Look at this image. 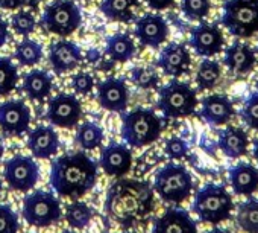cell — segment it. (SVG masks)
<instances>
[{
    "label": "cell",
    "mask_w": 258,
    "mask_h": 233,
    "mask_svg": "<svg viewBox=\"0 0 258 233\" xmlns=\"http://www.w3.org/2000/svg\"><path fill=\"white\" fill-rule=\"evenodd\" d=\"M169 25L161 14L149 13L137 19L134 34L137 40L148 48L158 49L169 38Z\"/></svg>",
    "instance_id": "obj_16"
},
{
    "label": "cell",
    "mask_w": 258,
    "mask_h": 233,
    "mask_svg": "<svg viewBox=\"0 0 258 233\" xmlns=\"http://www.w3.org/2000/svg\"><path fill=\"white\" fill-rule=\"evenodd\" d=\"M241 119L250 130L258 131V91H253L246 99L241 110Z\"/></svg>",
    "instance_id": "obj_37"
},
{
    "label": "cell",
    "mask_w": 258,
    "mask_h": 233,
    "mask_svg": "<svg viewBox=\"0 0 258 233\" xmlns=\"http://www.w3.org/2000/svg\"><path fill=\"white\" fill-rule=\"evenodd\" d=\"M72 88L76 95L87 96L94 90V78L88 72H78L72 76Z\"/></svg>",
    "instance_id": "obj_39"
},
{
    "label": "cell",
    "mask_w": 258,
    "mask_h": 233,
    "mask_svg": "<svg viewBox=\"0 0 258 233\" xmlns=\"http://www.w3.org/2000/svg\"><path fill=\"white\" fill-rule=\"evenodd\" d=\"M82 23V14L73 0H53L40 19V25L47 32L66 38L78 31Z\"/></svg>",
    "instance_id": "obj_8"
},
{
    "label": "cell",
    "mask_w": 258,
    "mask_h": 233,
    "mask_svg": "<svg viewBox=\"0 0 258 233\" xmlns=\"http://www.w3.org/2000/svg\"><path fill=\"white\" fill-rule=\"evenodd\" d=\"M46 118L52 127L72 130L82 118V105L75 95L59 93L47 102Z\"/></svg>",
    "instance_id": "obj_11"
},
{
    "label": "cell",
    "mask_w": 258,
    "mask_h": 233,
    "mask_svg": "<svg viewBox=\"0 0 258 233\" xmlns=\"http://www.w3.org/2000/svg\"><path fill=\"white\" fill-rule=\"evenodd\" d=\"M129 78H131L133 84L137 85L139 88L143 90H151V88H157L160 84V76L155 72V69L148 67V66H136L131 69V73H129Z\"/></svg>",
    "instance_id": "obj_34"
},
{
    "label": "cell",
    "mask_w": 258,
    "mask_h": 233,
    "mask_svg": "<svg viewBox=\"0 0 258 233\" xmlns=\"http://www.w3.org/2000/svg\"><path fill=\"white\" fill-rule=\"evenodd\" d=\"M198 104V91L178 78H173L158 90V108L166 118H188L196 111Z\"/></svg>",
    "instance_id": "obj_6"
},
{
    "label": "cell",
    "mask_w": 258,
    "mask_h": 233,
    "mask_svg": "<svg viewBox=\"0 0 258 233\" xmlns=\"http://www.w3.org/2000/svg\"><path fill=\"white\" fill-rule=\"evenodd\" d=\"M19 69L8 57H0V96L11 95L19 85Z\"/></svg>",
    "instance_id": "obj_33"
},
{
    "label": "cell",
    "mask_w": 258,
    "mask_h": 233,
    "mask_svg": "<svg viewBox=\"0 0 258 233\" xmlns=\"http://www.w3.org/2000/svg\"><path fill=\"white\" fill-rule=\"evenodd\" d=\"M220 22L237 38L253 37L258 34V0H226Z\"/></svg>",
    "instance_id": "obj_7"
},
{
    "label": "cell",
    "mask_w": 258,
    "mask_h": 233,
    "mask_svg": "<svg viewBox=\"0 0 258 233\" xmlns=\"http://www.w3.org/2000/svg\"><path fill=\"white\" fill-rule=\"evenodd\" d=\"M201 116L202 119L213 125V127H222L232 121L235 116V108L231 99L226 95H210L205 96L201 102Z\"/></svg>",
    "instance_id": "obj_21"
},
{
    "label": "cell",
    "mask_w": 258,
    "mask_h": 233,
    "mask_svg": "<svg viewBox=\"0 0 258 233\" xmlns=\"http://www.w3.org/2000/svg\"><path fill=\"white\" fill-rule=\"evenodd\" d=\"M10 37V26H8V22L0 16V49H2L7 43Z\"/></svg>",
    "instance_id": "obj_43"
},
{
    "label": "cell",
    "mask_w": 258,
    "mask_h": 233,
    "mask_svg": "<svg viewBox=\"0 0 258 233\" xmlns=\"http://www.w3.org/2000/svg\"><path fill=\"white\" fill-rule=\"evenodd\" d=\"M47 60L56 75H64L79 67L84 60V55L81 48L75 41L61 38L50 43Z\"/></svg>",
    "instance_id": "obj_15"
},
{
    "label": "cell",
    "mask_w": 258,
    "mask_h": 233,
    "mask_svg": "<svg viewBox=\"0 0 258 233\" xmlns=\"http://www.w3.org/2000/svg\"><path fill=\"white\" fill-rule=\"evenodd\" d=\"M190 48L196 55L211 58L219 55L225 48V37L217 23L201 22L190 32Z\"/></svg>",
    "instance_id": "obj_13"
},
{
    "label": "cell",
    "mask_w": 258,
    "mask_h": 233,
    "mask_svg": "<svg viewBox=\"0 0 258 233\" xmlns=\"http://www.w3.org/2000/svg\"><path fill=\"white\" fill-rule=\"evenodd\" d=\"M93 218V209L84 201H73L66 207V221L72 228H85Z\"/></svg>",
    "instance_id": "obj_32"
},
{
    "label": "cell",
    "mask_w": 258,
    "mask_h": 233,
    "mask_svg": "<svg viewBox=\"0 0 258 233\" xmlns=\"http://www.w3.org/2000/svg\"><path fill=\"white\" fill-rule=\"evenodd\" d=\"M22 215L32 227H50L61 219V203L52 192L34 191L23 198Z\"/></svg>",
    "instance_id": "obj_9"
},
{
    "label": "cell",
    "mask_w": 258,
    "mask_h": 233,
    "mask_svg": "<svg viewBox=\"0 0 258 233\" xmlns=\"http://www.w3.org/2000/svg\"><path fill=\"white\" fill-rule=\"evenodd\" d=\"M151 233H199L191 215L181 207H169L152 222Z\"/></svg>",
    "instance_id": "obj_19"
},
{
    "label": "cell",
    "mask_w": 258,
    "mask_h": 233,
    "mask_svg": "<svg viewBox=\"0 0 258 233\" xmlns=\"http://www.w3.org/2000/svg\"><path fill=\"white\" fill-rule=\"evenodd\" d=\"M99 165L106 175L120 178L133 166V153L123 144L111 142L100 151Z\"/></svg>",
    "instance_id": "obj_18"
},
{
    "label": "cell",
    "mask_w": 258,
    "mask_h": 233,
    "mask_svg": "<svg viewBox=\"0 0 258 233\" xmlns=\"http://www.w3.org/2000/svg\"><path fill=\"white\" fill-rule=\"evenodd\" d=\"M29 2L31 0H0V8L14 11V10H20L23 7L29 5Z\"/></svg>",
    "instance_id": "obj_42"
},
{
    "label": "cell",
    "mask_w": 258,
    "mask_h": 233,
    "mask_svg": "<svg viewBox=\"0 0 258 233\" xmlns=\"http://www.w3.org/2000/svg\"><path fill=\"white\" fill-rule=\"evenodd\" d=\"M191 209L202 222L217 225L231 218L234 200L225 186L210 183L195 194Z\"/></svg>",
    "instance_id": "obj_4"
},
{
    "label": "cell",
    "mask_w": 258,
    "mask_h": 233,
    "mask_svg": "<svg viewBox=\"0 0 258 233\" xmlns=\"http://www.w3.org/2000/svg\"><path fill=\"white\" fill-rule=\"evenodd\" d=\"M61 233H76V231H75V230H69V228H67V230H62Z\"/></svg>",
    "instance_id": "obj_48"
},
{
    "label": "cell",
    "mask_w": 258,
    "mask_h": 233,
    "mask_svg": "<svg viewBox=\"0 0 258 233\" xmlns=\"http://www.w3.org/2000/svg\"><path fill=\"white\" fill-rule=\"evenodd\" d=\"M253 150H252V154H253V159L258 162V137L256 139H253Z\"/></svg>",
    "instance_id": "obj_45"
},
{
    "label": "cell",
    "mask_w": 258,
    "mask_h": 233,
    "mask_svg": "<svg viewBox=\"0 0 258 233\" xmlns=\"http://www.w3.org/2000/svg\"><path fill=\"white\" fill-rule=\"evenodd\" d=\"M0 194H2V180H0Z\"/></svg>",
    "instance_id": "obj_49"
},
{
    "label": "cell",
    "mask_w": 258,
    "mask_h": 233,
    "mask_svg": "<svg viewBox=\"0 0 258 233\" xmlns=\"http://www.w3.org/2000/svg\"><path fill=\"white\" fill-rule=\"evenodd\" d=\"M87 61L93 66H97L99 63H102V54L97 51V49H90L85 55Z\"/></svg>",
    "instance_id": "obj_44"
},
{
    "label": "cell",
    "mask_w": 258,
    "mask_h": 233,
    "mask_svg": "<svg viewBox=\"0 0 258 233\" xmlns=\"http://www.w3.org/2000/svg\"><path fill=\"white\" fill-rule=\"evenodd\" d=\"M4 178L17 192L32 191L40 180V166L29 156H14L4 166Z\"/></svg>",
    "instance_id": "obj_10"
},
{
    "label": "cell",
    "mask_w": 258,
    "mask_h": 233,
    "mask_svg": "<svg viewBox=\"0 0 258 233\" xmlns=\"http://www.w3.org/2000/svg\"><path fill=\"white\" fill-rule=\"evenodd\" d=\"M163 122L160 116L151 110L137 107L131 111L121 113V139L133 148L149 147L160 139Z\"/></svg>",
    "instance_id": "obj_3"
},
{
    "label": "cell",
    "mask_w": 258,
    "mask_h": 233,
    "mask_svg": "<svg viewBox=\"0 0 258 233\" xmlns=\"http://www.w3.org/2000/svg\"><path fill=\"white\" fill-rule=\"evenodd\" d=\"M82 2H85V0H82Z\"/></svg>",
    "instance_id": "obj_51"
},
{
    "label": "cell",
    "mask_w": 258,
    "mask_h": 233,
    "mask_svg": "<svg viewBox=\"0 0 258 233\" xmlns=\"http://www.w3.org/2000/svg\"><path fill=\"white\" fill-rule=\"evenodd\" d=\"M11 28L17 35L22 37H29L37 26V19L34 17L32 13L29 11H19L11 16Z\"/></svg>",
    "instance_id": "obj_36"
},
{
    "label": "cell",
    "mask_w": 258,
    "mask_h": 233,
    "mask_svg": "<svg viewBox=\"0 0 258 233\" xmlns=\"http://www.w3.org/2000/svg\"><path fill=\"white\" fill-rule=\"evenodd\" d=\"M249 136L241 127H226L219 133L217 145L228 159H241L249 151Z\"/></svg>",
    "instance_id": "obj_23"
},
{
    "label": "cell",
    "mask_w": 258,
    "mask_h": 233,
    "mask_svg": "<svg viewBox=\"0 0 258 233\" xmlns=\"http://www.w3.org/2000/svg\"><path fill=\"white\" fill-rule=\"evenodd\" d=\"M4 153H5V147H4V141H2V137H0V163H2Z\"/></svg>",
    "instance_id": "obj_47"
},
{
    "label": "cell",
    "mask_w": 258,
    "mask_h": 233,
    "mask_svg": "<svg viewBox=\"0 0 258 233\" xmlns=\"http://www.w3.org/2000/svg\"><path fill=\"white\" fill-rule=\"evenodd\" d=\"M26 147L32 157L46 160L58 154L59 151V136L52 125H38L29 131Z\"/></svg>",
    "instance_id": "obj_20"
},
{
    "label": "cell",
    "mask_w": 258,
    "mask_h": 233,
    "mask_svg": "<svg viewBox=\"0 0 258 233\" xmlns=\"http://www.w3.org/2000/svg\"><path fill=\"white\" fill-rule=\"evenodd\" d=\"M22 88L31 101L43 102L46 98L50 96V91L53 88V78L46 70L32 69L23 76Z\"/></svg>",
    "instance_id": "obj_25"
},
{
    "label": "cell",
    "mask_w": 258,
    "mask_h": 233,
    "mask_svg": "<svg viewBox=\"0 0 258 233\" xmlns=\"http://www.w3.org/2000/svg\"><path fill=\"white\" fill-rule=\"evenodd\" d=\"M191 55L184 43L172 41L158 55V67L170 78H181L190 72Z\"/></svg>",
    "instance_id": "obj_17"
},
{
    "label": "cell",
    "mask_w": 258,
    "mask_h": 233,
    "mask_svg": "<svg viewBox=\"0 0 258 233\" xmlns=\"http://www.w3.org/2000/svg\"><path fill=\"white\" fill-rule=\"evenodd\" d=\"M137 48L127 32H117L106 40L105 54L114 63H127L136 57Z\"/></svg>",
    "instance_id": "obj_26"
},
{
    "label": "cell",
    "mask_w": 258,
    "mask_h": 233,
    "mask_svg": "<svg viewBox=\"0 0 258 233\" xmlns=\"http://www.w3.org/2000/svg\"><path fill=\"white\" fill-rule=\"evenodd\" d=\"M229 183L234 194L250 197L258 191V168L250 163L240 162L229 168Z\"/></svg>",
    "instance_id": "obj_24"
},
{
    "label": "cell",
    "mask_w": 258,
    "mask_h": 233,
    "mask_svg": "<svg viewBox=\"0 0 258 233\" xmlns=\"http://www.w3.org/2000/svg\"><path fill=\"white\" fill-rule=\"evenodd\" d=\"M164 153L170 160H182L188 154V145L181 137H170L166 141Z\"/></svg>",
    "instance_id": "obj_40"
},
{
    "label": "cell",
    "mask_w": 258,
    "mask_h": 233,
    "mask_svg": "<svg viewBox=\"0 0 258 233\" xmlns=\"http://www.w3.org/2000/svg\"><path fill=\"white\" fill-rule=\"evenodd\" d=\"M193 188V175L179 163L164 165L154 178V192L166 203H184L190 198Z\"/></svg>",
    "instance_id": "obj_5"
},
{
    "label": "cell",
    "mask_w": 258,
    "mask_h": 233,
    "mask_svg": "<svg viewBox=\"0 0 258 233\" xmlns=\"http://www.w3.org/2000/svg\"><path fill=\"white\" fill-rule=\"evenodd\" d=\"M222 78V66L219 61L205 58L196 70V85L199 90L214 88Z\"/></svg>",
    "instance_id": "obj_31"
},
{
    "label": "cell",
    "mask_w": 258,
    "mask_h": 233,
    "mask_svg": "<svg viewBox=\"0 0 258 233\" xmlns=\"http://www.w3.org/2000/svg\"><path fill=\"white\" fill-rule=\"evenodd\" d=\"M181 11L188 20L202 22L211 13V0H181Z\"/></svg>",
    "instance_id": "obj_35"
},
{
    "label": "cell",
    "mask_w": 258,
    "mask_h": 233,
    "mask_svg": "<svg viewBox=\"0 0 258 233\" xmlns=\"http://www.w3.org/2000/svg\"><path fill=\"white\" fill-rule=\"evenodd\" d=\"M96 98L102 108L114 113H123L129 102V88L124 78L109 76L96 87Z\"/></svg>",
    "instance_id": "obj_14"
},
{
    "label": "cell",
    "mask_w": 258,
    "mask_h": 233,
    "mask_svg": "<svg viewBox=\"0 0 258 233\" xmlns=\"http://www.w3.org/2000/svg\"><path fill=\"white\" fill-rule=\"evenodd\" d=\"M143 2L154 11H164L173 7L176 0H143Z\"/></svg>",
    "instance_id": "obj_41"
},
{
    "label": "cell",
    "mask_w": 258,
    "mask_h": 233,
    "mask_svg": "<svg viewBox=\"0 0 258 233\" xmlns=\"http://www.w3.org/2000/svg\"><path fill=\"white\" fill-rule=\"evenodd\" d=\"M121 233H134V231H121Z\"/></svg>",
    "instance_id": "obj_50"
},
{
    "label": "cell",
    "mask_w": 258,
    "mask_h": 233,
    "mask_svg": "<svg viewBox=\"0 0 258 233\" xmlns=\"http://www.w3.org/2000/svg\"><path fill=\"white\" fill-rule=\"evenodd\" d=\"M223 63L229 72L235 75H247L253 70L256 64V55L255 51L250 48V44L243 41H235L226 48Z\"/></svg>",
    "instance_id": "obj_22"
},
{
    "label": "cell",
    "mask_w": 258,
    "mask_h": 233,
    "mask_svg": "<svg viewBox=\"0 0 258 233\" xmlns=\"http://www.w3.org/2000/svg\"><path fill=\"white\" fill-rule=\"evenodd\" d=\"M207 233H232L231 230H228V228H220V227H214V228H211L210 231H207Z\"/></svg>",
    "instance_id": "obj_46"
},
{
    "label": "cell",
    "mask_w": 258,
    "mask_h": 233,
    "mask_svg": "<svg viewBox=\"0 0 258 233\" xmlns=\"http://www.w3.org/2000/svg\"><path fill=\"white\" fill-rule=\"evenodd\" d=\"M105 139V131L103 128L91 121H85L84 124H81L76 130V136H75V142L76 145L84 150V151H93L97 150L99 147H102Z\"/></svg>",
    "instance_id": "obj_28"
},
{
    "label": "cell",
    "mask_w": 258,
    "mask_h": 233,
    "mask_svg": "<svg viewBox=\"0 0 258 233\" xmlns=\"http://www.w3.org/2000/svg\"><path fill=\"white\" fill-rule=\"evenodd\" d=\"M154 209V188L148 181L120 177L106 191L103 210L109 219L124 228L146 219Z\"/></svg>",
    "instance_id": "obj_1"
},
{
    "label": "cell",
    "mask_w": 258,
    "mask_h": 233,
    "mask_svg": "<svg viewBox=\"0 0 258 233\" xmlns=\"http://www.w3.org/2000/svg\"><path fill=\"white\" fill-rule=\"evenodd\" d=\"M97 163L84 151L64 154L52 162L50 186L61 197L79 198L97 183Z\"/></svg>",
    "instance_id": "obj_2"
},
{
    "label": "cell",
    "mask_w": 258,
    "mask_h": 233,
    "mask_svg": "<svg viewBox=\"0 0 258 233\" xmlns=\"http://www.w3.org/2000/svg\"><path fill=\"white\" fill-rule=\"evenodd\" d=\"M0 233H19V216L10 204H0Z\"/></svg>",
    "instance_id": "obj_38"
},
{
    "label": "cell",
    "mask_w": 258,
    "mask_h": 233,
    "mask_svg": "<svg viewBox=\"0 0 258 233\" xmlns=\"http://www.w3.org/2000/svg\"><path fill=\"white\" fill-rule=\"evenodd\" d=\"M32 113L22 99L0 102V130L7 136H22L29 131Z\"/></svg>",
    "instance_id": "obj_12"
},
{
    "label": "cell",
    "mask_w": 258,
    "mask_h": 233,
    "mask_svg": "<svg viewBox=\"0 0 258 233\" xmlns=\"http://www.w3.org/2000/svg\"><path fill=\"white\" fill-rule=\"evenodd\" d=\"M14 58L20 66L34 67L43 60V46L38 41L25 37L22 41L17 43L14 49Z\"/></svg>",
    "instance_id": "obj_30"
},
{
    "label": "cell",
    "mask_w": 258,
    "mask_h": 233,
    "mask_svg": "<svg viewBox=\"0 0 258 233\" xmlns=\"http://www.w3.org/2000/svg\"><path fill=\"white\" fill-rule=\"evenodd\" d=\"M235 221L244 233H258V198L252 195L237 207Z\"/></svg>",
    "instance_id": "obj_29"
},
{
    "label": "cell",
    "mask_w": 258,
    "mask_h": 233,
    "mask_svg": "<svg viewBox=\"0 0 258 233\" xmlns=\"http://www.w3.org/2000/svg\"><path fill=\"white\" fill-rule=\"evenodd\" d=\"M140 0H102L100 13L111 22L129 23L134 20V10Z\"/></svg>",
    "instance_id": "obj_27"
}]
</instances>
